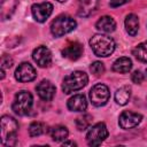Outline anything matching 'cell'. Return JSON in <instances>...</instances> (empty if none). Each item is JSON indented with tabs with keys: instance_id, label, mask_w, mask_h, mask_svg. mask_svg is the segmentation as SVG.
Masks as SVG:
<instances>
[{
	"instance_id": "obj_1",
	"label": "cell",
	"mask_w": 147,
	"mask_h": 147,
	"mask_svg": "<svg viewBox=\"0 0 147 147\" xmlns=\"http://www.w3.org/2000/svg\"><path fill=\"white\" fill-rule=\"evenodd\" d=\"M90 46L93 53L100 57H107L115 51V41L111 37L102 33H96L90 39Z\"/></svg>"
},
{
	"instance_id": "obj_2",
	"label": "cell",
	"mask_w": 147,
	"mask_h": 147,
	"mask_svg": "<svg viewBox=\"0 0 147 147\" xmlns=\"http://www.w3.org/2000/svg\"><path fill=\"white\" fill-rule=\"evenodd\" d=\"M18 131L17 121L8 115L1 117V142L5 146H11L16 141V133Z\"/></svg>"
},
{
	"instance_id": "obj_3",
	"label": "cell",
	"mask_w": 147,
	"mask_h": 147,
	"mask_svg": "<svg viewBox=\"0 0 147 147\" xmlns=\"http://www.w3.org/2000/svg\"><path fill=\"white\" fill-rule=\"evenodd\" d=\"M87 82H88V77L84 71H79V70L74 71L64 77L62 83V91L65 94H69L86 86Z\"/></svg>"
},
{
	"instance_id": "obj_4",
	"label": "cell",
	"mask_w": 147,
	"mask_h": 147,
	"mask_svg": "<svg viewBox=\"0 0 147 147\" xmlns=\"http://www.w3.org/2000/svg\"><path fill=\"white\" fill-rule=\"evenodd\" d=\"M32 105H33V98L31 93L25 90H22L16 93L15 99L11 105V109L14 110L16 115L25 116L30 114L32 109Z\"/></svg>"
},
{
	"instance_id": "obj_5",
	"label": "cell",
	"mask_w": 147,
	"mask_h": 147,
	"mask_svg": "<svg viewBox=\"0 0 147 147\" xmlns=\"http://www.w3.org/2000/svg\"><path fill=\"white\" fill-rule=\"evenodd\" d=\"M77 26V22L67 15L57 16L51 24V32L54 37H62L71 31H74Z\"/></svg>"
},
{
	"instance_id": "obj_6",
	"label": "cell",
	"mask_w": 147,
	"mask_h": 147,
	"mask_svg": "<svg viewBox=\"0 0 147 147\" xmlns=\"http://www.w3.org/2000/svg\"><path fill=\"white\" fill-rule=\"evenodd\" d=\"M108 137V130L105 123H96L90 127L86 133V141L90 146L101 145Z\"/></svg>"
},
{
	"instance_id": "obj_7",
	"label": "cell",
	"mask_w": 147,
	"mask_h": 147,
	"mask_svg": "<svg viewBox=\"0 0 147 147\" xmlns=\"http://www.w3.org/2000/svg\"><path fill=\"white\" fill-rule=\"evenodd\" d=\"M110 98V92L107 85L105 84H96L90 91V99L92 103L96 107L105 106Z\"/></svg>"
},
{
	"instance_id": "obj_8",
	"label": "cell",
	"mask_w": 147,
	"mask_h": 147,
	"mask_svg": "<svg viewBox=\"0 0 147 147\" xmlns=\"http://www.w3.org/2000/svg\"><path fill=\"white\" fill-rule=\"evenodd\" d=\"M53 11V5L51 2H41V3H36L31 7V13L33 18L39 22L42 23L45 22L52 14Z\"/></svg>"
},
{
	"instance_id": "obj_9",
	"label": "cell",
	"mask_w": 147,
	"mask_h": 147,
	"mask_svg": "<svg viewBox=\"0 0 147 147\" xmlns=\"http://www.w3.org/2000/svg\"><path fill=\"white\" fill-rule=\"evenodd\" d=\"M37 72L29 62H22L15 70V78L21 83H28L36 78Z\"/></svg>"
},
{
	"instance_id": "obj_10",
	"label": "cell",
	"mask_w": 147,
	"mask_h": 147,
	"mask_svg": "<svg viewBox=\"0 0 147 147\" xmlns=\"http://www.w3.org/2000/svg\"><path fill=\"white\" fill-rule=\"evenodd\" d=\"M142 119V116L138 113H133V111H129L125 110L119 115L118 118V124L122 129L124 130H129L132 129L134 126H137Z\"/></svg>"
},
{
	"instance_id": "obj_11",
	"label": "cell",
	"mask_w": 147,
	"mask_h": 147,
	"mask_svg": "<svg viewBox=\"0 0 147 147\" xmlns=\"http://www.w3.org/2000/svg\"><path fill=\"white\" fill-rule=\"evenodd\" d=\"M33 61L41 68H46L52 62V53L46 46H39L32 52Z\"/></svg>"
},
{
	"instance_id": "obj_12",
	"label": "cell",
	"mask_w": 147,
	"mask_h": 147,
	"mask_svg": "<svg viewBox=\"0 0 147 147\" xmlns=\"http://www.w3.org/2000/svg\"><path fill=\"white\" fill-rule=\"evenodd\" d=\"M36 91H37L40 99H42L45 101H51L55 95L56 88L49 80H41L37 85Z\"/></svg>"
},
{
	"instance_id": "obj_13",
	"label": "cell",
	"mask_w": 147,
	"mask_h": 147,
	"mask_svg": "<svg viewBox=\"0 0 147 147\" xmlns=\"http://www.w3.org/2000/svg\"><path fill=\"white\" fill-rule=\"evenodd\" d=\"M99 0H77V14L82 17H87L98 8Z\"/></svg>"
},
{
	"instance_id": "obj_14",
	"label": "cell",
	"mask_w": 147,
	"mask_h": 147,
	"mask_svg": "<svg viewBox=\"0 0 147 147\" xmlns=\"http://www.w3.org/2000/svg\"><path fill=\"white\" fill-rule=\"evenodd\" d=\"M83 54V46L82 44L79 42H72V44H69L68 46H65L63 49H62V55L63 57L65 59H69V60H78Z\"/></svg>"
},
{
	"instance_id": "obj_15",
	"label": "cell",
	"mask_w": 147,
	"mask_h": 147,
	"mask_svg": "<svg viewBox=\"0 0 147 147\" xmlns=\"http://www.w3.org/2000/svg\"><path fill=\"white\" fill-rule=\"evenodd\" d=\"M67 106L71 111H84L87 108V101L84 94H76L68 100Z\"/></svg>"
},
{
	"instance_id": "obj_16",
	"label": "cell",
	"mask_w": 147,
	"mask_h": 147,
	"mask_svg": "<svg viewBox=\"0 0 147 147\" xmlns=\"http://www.w3.org/2000/svg\"><path fill=\"white\" fill-rule=\"evenodd\" d=\"M95 28L105 33H110L116 29V22L110 16H102L95 23Z\"/></svg>"
},
{
	"instance_id": "obj_17",
	"label": "cell",
	"mask_w": 147,
	"mask_h": 147,
	"mask_svg": "<svg viewBox=\"0 0 147 147\" xmlns=\"http://www.w3.org/2000/svg\"><path fill=\"white\" fill-rule=\"evenodd\" d=\"M17 3H18L17 0H1L0 15L3 21L11 17V15L14 14V11L17 7Z\"/></svg>"
},
{
	"instance_id": "obj_18",
	"label": "cell",
	"mask_w": 147,
	"mask_h": 147,
	"mask_svg": "<svg viewBox=\"0 0 147 147\" xmlns=\"http://www.w3.org/2000/svg\"><path fill=\"white\" fill-rule=\"evenodd\" d=\"M131 68H132V61L126 56L118 57L113 64V70L118 74H126L131 70Z\"/></svg>"
},
{
	"instance_id": "obj_19",
	"label": "cell",
	"mask_w": 147,
	"mask_h": 147,
	"mask_svg": "<svg viewBox=\"0 0 147 147\" xmlns=\"http://www.w3.org/2000/svg\"><path fill=\"white\" fill-rule=\"evenodd\" d=\"M125 29L130 36H136L139 29V20L134 14H129L124 21Z\"/></svg>"
},
{
	"instance_id": "obj_20",
	"label": "cell",
	"mask_w": 147,
	"mask_h": 147,
	"mask_svg": "<svg viewBox=\"0 0 147 147\" xmlns=\"http://www.w3.org/2000/svg\"><path fill=\"white\" fill-rule=\"evenodd\" d=\"M130 96H131V88L129 86H122L115 92V101L121 106L126 105L130 100Z\"/></svg>"
},
{
	"instance_id": "obj_21",
	"label": "cell",
	"mask_w": 147,
	"mask_h": 147,
	"mask_svg": "<svg viewBox=\"0 0 147 147\" xmlns=\"http://www.w3.org/2000/svg\"><path fill=\"white\" fill-rule=\"evenodd\" d=\"M68 134H69V131L63 125H56V126H54L51 130V137L56 142H60L62 140H65L67 137H68Z\"/></svg>"
},
{
	"instance_id": "obj_22",
	"label": "cell",
	"mask_w": 147,
	"mask_h": 147,
	"mask_svg": "<svg viewBox=\"0 0 147 147\" xmlns=\"http://www.w3.org/2000/svg\"><path fill=\"white\" fill-rule=\"evenodd\" d=\"M132 54L141 62H147V40L144 42H140L139 45H137L133 51Z\"/></svg>"
},
{
	"instance_id": "obj_23",
	"label": "cell",
	"mask_w": 147,
	"mask_h": 147,
	"mask_svg": "<svg viewBox=\"0 0 147 147\" xmlns=\"http://www.w3.org/2000/svg\"><path fill=\"white\" fill-rule=\"evenodd\" d=\"M45 132H47V127L41 122H33L29 126V134L31 137H39Z\"/></svg>"
},
{
	"instance_id": "obj_24",
	"label": "cell",
	"mask_w": 147,
	"mask_h": 147,
	"mask_svg": "<svg viewBox=\"0 0 147 147\" xmlns=\"http://www.w3.org/2000/svg\"><path fill=\"white\" fill-rule=\"evenodd\" d=\"M92 119H93L92 116L88 115V114H85V115H83V116L77 117V119H76V126H77V129H78L79 131L86 130L87 127H90V125H91V123H92Z\"/></svg>"
},
{
	"instance_id": "obj_25",
	"label": "cell",
	"mask_w": 147,
	"mask_h": 147,
	"mask_svg": "<svg viewBox=\"0 0 147 147\" xmlns=\"http://www.w3.org/2000/svg\"><path fill=\"white\" fill-rule=\"evenodd\" d=\"M90 70H91V72H92L93 75H95V76H100V75H102V74L105 72V65H103L102 62H100V61H95V62H93V63L91 64Z\"/></svg>"
},
{
	"instance_id": "obj_26",
	"label": "cell",
	"mask_w": 147,
	"mask_h": 147,
	"mask_svg": "<svg viewBox=\"0 0 147 147\" xmlns=\"http://www.w3.org/2000/svg\"><path fill=\"white\" fill-rule=\"evenodd\" d=\"M13 65V59L7 55V54H3L1 56V68L2 69H7V68H10Z\"/></svg>"
},
{
	"instance_id": "obj_27",
	"label": "cell",
	"mask_w": 147,
	"mask_h": 147,
	"mask_svg": "<svg viewBox=\"0 0 147 147\" xmlns=\"http://www.w3.org/2000/svg\"><path fill=\"white\" fill-rule=\"evenodd\" d=\"M131 79H132V82H133L134 84H141V83L144 82L145 77H144V75H142L141 71L136 70V71H133L132 76H131Z\"/></svg>"
},
{
	"instance_id": "obj_28",
	"label": "cell",
	"mask_w": 147,
	"mask_h": 147,
	"mask_svg": "<svg viewBox=\"0 0 147 147\" xmlns=\"http://www.w3.org/2000/svg\"><path fill=\"white\" fill-rule=\"evenodd\" d=\"M129 1H131V0H110L109 5H110V7L116 8V7H119V6L124 5V3H127Z\"/></svg>"
},
{
	"instance_id": "obj_29",
	"label": "cell",
	"mask_w": 147,
	"mask_h": 147,
	"mask_svg": "<svg viewBox=\"0 0 147 147\" xmlns=\"http://www.w3.org/2000/svg\"><path fill=\"white\" fill-rule=\"evenodd\" d=\"M63 146H76V142H74V141H64Z\"/></svg>"
},
{
	"instance_id": "obj_30",
	"label": "cell",
	"mask_w": 147,
	"mask_h": 147,
	"mask_svg": "<svg viewBox=\"0 0 147 147\" xmlns=\"http://www.w3.org/2000/svg\"><path fill=\"white\" fill-rule=\"evenodd\" d=\"M57 1H59V2H65L67 0H57Z\"/></svg>"
},
{
	"instance_id": "obj_31",
	"label": "cell",
	"mask_w": 147,
	"mask_h": 147,
	"mask_svg": "<svg viewBox=\"0 0 147 147\" xmlns=\"http://www.w3.org/2000/svg\"><path fill=\"white\" fill-rule=\"evenodd\" d=\"M146 76H147V69H146Z\"/></svg>"
}]
</instances>
